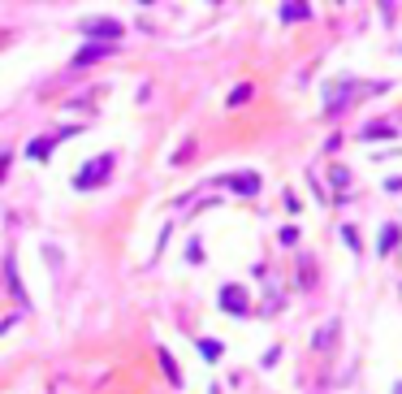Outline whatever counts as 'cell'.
Segmentation results:
<instances>
[{"mask_svg": "<svg viewBox=\"0 0 402 394\" xmlns=\"http://www.w3.org/2000/svg\"><path fill=\"white\" fill-rule=\"evenodd\" d=\"M247 95H251V87H234V91H230V104H242Z\"/></svg>", "mask_w": 402, "mask_h": 394, "instance_id": "5bb4252c", "label": "cell"}, {"mask_svg": "<svg viewBox=\"0 0 402 394\" xmlns=\"http://www.w3.org/2000/svg\"><path fill=\"white\" fill-rule=\"evenodd\" d=\"M109 174H113V156H109V152H104V156H91L78 174H74V186H78V191H95V186H104Z\"/></svg>", "mask_w": 402, "mask_h": 394, "instance_id": "6da1fadb", "label": "cell"}, {"mask_svg": "<svg viewBox=\"0 0 402 394\" xmlns=\"http://www.w3.org/2000/svg\"><path fill=\"white\" fill-rule=\"evenodd\" d=\"M398 238H402V230H398V226H385V230H381V238H376V252H394V247H398Z\"/></svg>", "mask_w": 402, "mask_h": 394, "instance_id": "8fae6325", "label": "cell"}, {"mask_svg": "<svg viewBox=\"0 0 402 394\" xmlns=\"http://www.w3.org/2000/svg\"><path fill=\"white\" fill-rule=\"evenodd\" d=\"M303 18H312V9L303 5V0H286L282 5V22H303Z\"/></svg>", "mask_w": 402, "mask_h": 394, "instance_id": "9c48e42d", "label": "cell"}, {"mask_svg": "<svg viewBox=\"0 0 402 394\" xmlns=\"http://www.w3.org/2000/svg\"><path fill=\"white\" fill-rule=\"evenodd\" d=\"M117 43H91V48H83L78 57H74V65H91V61H99V57H109Z\"/></svg>", "mask_w": 402, "mask_h": 394, "instance_id": "ba28073f", "label": "cell"}, {"mask_svg": "<svg viewBox=\"0 0 402 394\" xmlns=\"http://www.w3.org/2000/svg\"><path fill=\"white\" fill-rule=\"evenodd\" d=\"M5 273H9V290H13V299H22V304H27V290H22V278H18V260H13V256H5Z\"/></svg>", "mask_w": 402, "mask_h": 394, "instance_id": "30bf717a", "label": "cell"}, {"mask_svg": "<svg viewBox=\"0 0 402 394\" xmlns=\"http://www.w3.org/2000/svg\"><path fill=\"white\" fill-rule=\"evenodd\" d=\"M394 135H398L394 121H368V126L359 130V139H394Z\"/></svg>", "mask_w": 402, "mask_h": 394, "instance_id": "52a82bcc", "label": "cell"}, {"mask_svg": "<svg viewBox=\"0 0 402 394\" xmlns=\"http://www.w3.org/2000/svg\"><path fill=\"white\" fill-rule=\"evenodd\" d=\"M5 169H9V152H0V178H5Z\"/></svg>", "mask_w": 402, "mask_h": 394, "instance_id": "9a60e30c", "label": "cell"}, {"mask_svg": "<svg viewBox=\"0 0 402 394\" xmlns=\"http://www.w3.org/2000/svg\"><path fill=\"white\" fill-rule=\"evenodd\" d=\"M78 31H83V35H95L99 43H104V39L113 43V39H121V31H125V27H121L117 18H83V22H78Z\"/></svg>", "mask_w": 402, "mask_h": 394, "instance_id": "7a4b0ae2", "label": "cell"}, {"mask_svg": "<svg viewBox=\"0 0 402 394\" xmlns=\"http://www.w3.org/2000/svg\"><path fill=\"white\" fill-rule=\"evenodd\" d=\"M160 364H165V373L173 377V386H182V368L173 364V355H169V351H160Z\"/></svg>", "mask_w": 402, "mask_h": 394, "instance_id": "4fadbf2b", "label": "cell"}, {"mask_svg": "<svg viewBox=\"0 0 402 394\" xmlns=\"http://www.w3.org/2000/svg\"><path fill=\"white\" fill-rule=\"evenodd\" d=\"M221 308L230 312V316H247V312H251L247 290H242V286H234V282H225V286H221Z\"/></svg>", "mask_w": 402, "mask_h": 394, "instance_id": "3957f363", "label": "cell"}, {"mask_svg": "<svg viewBox=\"0 0 402 394\" xmlns=\"http://www.w3.org/2000/svg\"><path fill=\"white\" fill-rule=\"evenodd\" d=\"M225 186L238 191V195H256L260 191V174H251V169H247V174H230V178H225Z\"/></svg>", "mask_w": 402, "mask_h": 394, "instance_id": "8992f818", "label": "cell"}, {"mask_svg": "<svg viewBox=\"0 0 402 394\" xmlns=\"http://www.w3.org/2000/svg\"><path fill=\"white\" fill-rule=\"evenodd\" d=\"M199 355H204L208 364H216V360H221V342H216V338H204V342H199Z\"/></svg>", "mask_w": 402, "mask_h": 394, "instance_id": "7c38bea8", "label": "cell"}, {"mask_svg": "<svg viewBox=\"0 0 402 394\" xmlns=\"http://www.w3.org/2000/svg\"><path fill=\"white\" fill-rule=\"evenodd\" d=\"M65 135H69V130H57V135L31 139V143H27V156H31V161H48V152H53V143H57V139H65Z\"/></svg>", "mask_w": 402, "mask_h": 394, "instance_id": "5b68a950", "label": "cell"}, {"mask_svg": "<svg viewBox=\"0 0 402 394\" xmlns=\"http://www.w3.org/2000/svg\"><path fill=\"white\" fill-rule=\"evenodd\" d=\"M338 330H342V321H338V316H329V321H324V325L312 334V351H320V355H324V351H329L333 342H338Z\"/></svg>", "mask_w": 402, "mask_h": 394, "instance_id": "277c9868", "label": "cell"}, {"mask_svg": "<svg viewBox=\"0 0 402 394\" xmlns=\"http://www.w3.org/2000/svg\"><path fill=\"white\" fill-rule=\"evenodd\" d=\"M394 394H402V381H394Z\"/></svg>", "mask_w": 402, "mask_h": 394, "instance_id": "2e32d148", "label": "cell"}]
</instances>
